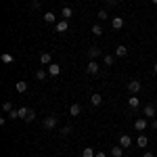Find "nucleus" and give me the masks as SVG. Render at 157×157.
Wrapping results in <instances>:
<instances>
[{
  "mask_svg": "<svg viewBox=\"0 0 157 157\" xmlns=\"http://www.w3.org/2000/svg\"><path fill=\"white\" fill-rule=\"evenodd\" d=\"M0 61H2V63H13V55L11 52H4V55L0 57Z\"/></svg>",
  "mask_w": 157,
  "mask_h": 157,
  "instance_id": "5701e85b",
  "label": "nucleus"
},
{
  "mask_svg": "<svg viewBox=\"0 0 157 157\" xmlns=\"http://www.w3.org/2000/svg\"><path fill=\"white\" fill-rule=\"evenodd\" d=\"M17 117H19V113H17V111H15V109H13L11 113H9V120H17Z\"/></svg>",
  "mask_w": 157,
  "mask_h": 157,
  "instance_id": "c756f323",
  "label": "nucleus"
},
{
  "mask_svg": "<svg viewBox=\"0 0 157 157\" xmlns=\"http://www.w3.org/2000/svg\"><path fill=\"white\" fill-rule=\"evenodd\" d=\"M143 157H153V153H151V151H147V153H145Z\"/></svg>",
  "mask_w": 157,
  "mask_h": 157,
  "instance_id": "f704fd0d",
  "label": "nucleus"
},
{
  "mask_svg": "<svg viewBox=\"0 0 157 157\" xmlns=\"http://www.w3.org/2000/svg\"><path fill=\"white\" fill-rule=\"evenodd\" d=\"M36 80H46V71H44V69H38L36 71Z\"/></svg>",
  "mask_w": 157,
  "mask_h": 157,
  "instance_id": "393cba45",
  "label": "nucleus"
},
{
  "mask_svg": "<svg viewBox=\"0 0 157 157\" xmlns=\"http://www.w3.org/2000/svg\"><path fill=\"white\" fill-rule=\"evenodd\" d=\"M15 88H17V92H25V90H27V82H23V80H21V82H17V86H15Z\"/></svg>",
  "mask_w": 157,
  "mask_h": 157,
  "instance_id": "4be33fe9",
  "label": "nucleus"
},
{
  "mask_svg": "<svg viewBox=\"0 0 157 157\" xmlns=\"http://www.w3.org/2000/svg\"><path fill=\"white\" fill-rule=\"evenodd\" d=\"M111 155L113 157H121L124 155V147H111Z\"/></svg>",
  "mask_w": 157,
  "mask_h": 157,
  "instance_id": "aec40b11",
  "label": "nucleus"
},
{
  "mask_svg": "<svg viewBox=\"0 0 157 157\" xmlns=\"http://www.w3.org/2000/svg\"><path fill=\"white\" fill-rule=\"evenodd\" d=\"M134 130L145 132V130H147V120H143V117H140V120H136V121H134Z\"/></svg>",
  "mask_w": 157,
  "mask_h": 157,
  "instance_id": "6e6552de",
  "label": "nucleus"
},
{
  "mask_svg": "<svg viewBox=\"0 0 157 157\" xmlns=\"http://www.w3.org/2000/svg\"><path fill=\"white\" fill-rule=\"evenodd\" d=\"M67 29H69L67 19H61V21H57V23H55V32H57V34H65Z\"/></svg>",
  "mask_w": 157,
  "mask_h": 157,
  "instance_id": "f03ea898",
  "label": "nucleus"
},
{
  "mask_svg": "<svg viewBox=\"0 0 157 157\" xmlns=\"http://www.w3.org/2000/svg\"><path fill=\"white\" fill-rule=\"evenodd\" d=\"M34 120H36V113H34V111H29V115H27V120H25V121H34Z\"/></svg>",
  "mask_w": 157,
  "mask_h": 157,
  "instance_id": "7c9ffc66",
  "label": "nucleus"
},
{
  "mask_svg": "<svg viewBox=\"0 0 157 157\" xmlns=\"http://www.w3.org/2000/svg\"><path fill=\"white\" fill-rule=\"evenodd\" d=\"M61 15H63V19H69L73 15V9L71 6H63V11H61Z\"/></svg>",
  "mask_w": 157,
  "mask_h": 157,
  "instance_id": "dca6fc26",
  "label": "nucleus"
},
{
  "mask_svg": "<svg viewBox=\"0 0 157 157\" xmlns=\"http://www.w3.org/2000/svg\"><path fill=\"white\" fill-rule=\"evenodd\" d=\"M2 109H4V111H6V113H11V111H13V105H11V103H9V101H6V103H4V105H2Z\"/></svg>",
  "mask_w": 157,
  "mask_h": 157,
  "instance_id": "c85d7f7f",
  "label": "nucleus"
},
{
  "mask_svg": "<svg viewBox=\"0 0 157 157\" xmlns=\"http://www.w3.org/2000/svg\"><path fill=\"white\" fill-rule=\"evenodd\" d=\"M111 25H113V29H121L124 27V19L121 17H113L111 19Z\"/></svg>",
  "mask_w": 157,
  "mask_h": 157,
  "instance_id": "9b49d317",
  "label": "nucleus"
},
{
  "mask_svg": "<svg viewBox=\"0 0 157 157\" xmlns=\"http://www.w3.org/2000/svg\"><path fill=\"white\" fill-rule=\"evenodd\" d=\"M21 157H27V155H21Z\"/></svg>",
  "mask_w": 157,
  "mask_h": 157,
  "instance_id": "58836bf2",
  "label": "nucleus"
},
{
  "mask_svg": "<svg viewBox=\"0 0 157 157\" xmlns=\"http://www.w3.org/2000/svg\"><path fill=\"white\" fill-rule=\"evenodd\" d=\"M44 21H46V23H57V15H55V13H44Z\"/></svg>",
  "mask_w": 157,
  "mask_h": 157,
  "instance_id": "ddd939ff",
  "label": "nucleus"
},
{
  "mask_svg": "<svg viewBox=\"0 0 157 157\" xmlns=\"http://www.w3.org/2000/svg\"><path fill=\"white\" fill-rule=\"evenodd\" d=\"M69 132H71V126H63V128H61V134H63V136H67Z\"/></svg>",
  "mask_w": 157,
  "mask_h": 157,
  "instance_id": "bb28decb",
  "label": "nucleus"
},
{
  "mask_svg": "<svg viewBox=\"0 0 157 157\" xmlns=\"http://www.w3.org/2000/svg\"><path fill=\"white\" fill-rule=\"evenodd\" d=\"M97 155V151L92 149V147H84V151H82V157H94Z\"/></svg>",
  "mask_w": 157,
  "mask_h": 157,
  "instance_id": "4468645a",
  "label": "nucleus"
},
{
  "mask_svg": "<svg viewBox=\"0 0 157 157\" xmlns=\"http://www.w3.org/2000/svg\"><path fill=\"white\" fill-rule=\"evenodd\" d=\"M50 61H52L50 52H42V55H40V63H42V65H50Z\"/></svg>",
  "mask_w": 157,
  "mask_h": 157,
  "instance_id": "f8f14e48",
  "label": "nucleus"
},
{
  "mask_svg": "<svg viewBox=\"0 0 157 157\" xmlns=\"http://www.w3.org/2000/svg\"><path fill=\"white\" fill-rule=\"evenodd\" d=\"M128 107L132 109V111H136V109L140 107V101H138V97H134V94H132V97H128Z\"/></svg>",
  "mask_w": 157,
  "mask_h": 157,
  "instance_id": "0eeeda50",
  "label": "nucleus"
},
{
  "mask_svg": "<svg viewBox=\"0 0 157 157\" xmlns=\"http://www.w3.org/2000/svg\"><path fill=\"white\" fill-rule=\"evenodd\" d=\"M32 6H34V9H38V6H40V0H32Z\"/></svg>",
  "mask_w": 157,
  "mask_h": 157,
  "instance_id": "473e14b6",
  "label": "nucleus"
},
{
  "mask_svg": "<svg viewBox=\"0 0 157 157\" xmlns=\"http://www.w3.org/2000/svg\"><path fill=\"white\" fill-rule=\"evenodd\" d=\"M42 128H44V130H55V128H57V117H55V115L44 117V121H42Z\"/></svg>",
  "mask_w": 157,
  "mask_h": 157,
  "instance_id": "f257e3e1",
  "label": "nucleus"
},
{
  "mask_svg": "<svg viewBox=\"0 0 157 157\" xmlns=\"http://www.w3.org/2000/svg\"><path fill=\"white\" fill-rule=\"evenodd\" d=\"M136 145H138V147H147V145H149V138H147L145 134H140V136L136 138Z\"/></svg>",
  "mask_w": 157,
  "mask_h": 157,
  "instance_id": "6ab92c4d",
  "label": "nucleus"
},
{
  "mask_svg": "<svg viewBox=\"0 0 157 157\" xmlns=\"http://www.w3.org/2000/svg\"><path fill=\"white\" fill-rule=\"evenodd\" d=\"M153 71H155V73H157V63H155V65H153Z\"/></svg>",
  "mask_w": 157,
  "mask_h": 157,
  "instance_id": "c9c22d12",
  "label": "nucleus"
},
{
  "mask_svg": "<svg viewBox=\"0 0 157 157\" xmlns=\"http://www.w3.org/2000/svg\"><path fill=\"white\" fill-rule=\"evenodd\" d=\"M94 157H107V155H105L103 151H97V155H94Z\"/></svg>",
  "mask_w": 157,
  "mask_h": 157,
  "instance_id": "72a5a7b5",
  "label": "nucleus"
},
{
  "mask_svg": "<svg viewBox=\"0 0 157 157\" xmlns=\"http://www.w3.org/2000/svg\"><path fill=\"white\" fill-rule=\"evenodd\" d=\"M59 73H61V65H59V63H50V65H48V75L57 78Z\"/></svg>",
  "mask_w": 157,
  "mask_h": 157,
  "instance_id": "423d86ee",
  "label": "nucleus"
},
{
  "mask_svg": "<svg viewBox=\"0 0 157 157\" xmlns=\"http://www.w3.org/2000/svg\"><path fill=\"white\" fill-rule=\"evenodd\" d=\"M88 57H90V59H98V57H101V48H98V46H90V48H88Z\"/></svg>",
  "mask_w": 157,
  "mask_h": 157,
  "instance_id": "1a4fd4ad",
  "label": "nucleus"
},
{
  "mask_svg": "<svg viewBox=\"0 0 157 157\" xmlns=\"http://www.w3.org/2000/svg\"><path fill=\"white\" fill-rule=\"evenodd\" d=\"M151 128H153V130H157V120H155V117L151 120Z\"/></svg>",
  "mask_w": 157,
  "mask_h": 157,
  "instance_id": "2f4dec72",
  "label": "nucleus"
},
{
  "mask_svg": "<svg viewBox=\"0 0 157 157\" xmlns=\"http://www.w3.org/2000/svg\"><path fill=\"white\" fill-rule=\"evenodd\" d=\"M128 92H130V94H138V92H140V82H138V80H130V82H128Z\"/></svg>",
  "mask_w": 157,
  "mask_h": 157,
  "instance_id": "20e7f679",
  "label": "nucleus"
},
{
  "mask_svg": "<svg viewBox=\"0 0 157 157\" xmlns=\"http://www.w3.org/2000/svg\"><path fill=\"white\" fill-rule=\"evenodd\" d=\"M29 111H32V109H27V107H21V109H17V113H19V117H21V120H27V115H29Z\"/></svg>",
  "mask_w": 157,
  "mask_h": 157,
  "instance_id": "a211bd4d",
  "label": "nucleus"
},
{
  "mask_svg": "<svg viewBox=\"0 0 157 157\" xmlns=\"http://www.w3.org/2000/svg\"><path fill=\"white\" fill-rule=\"evenodd\" d=\"M145 115L153 120V117H155V107H153V105H147V107H145Z\"/></svg>",
  "mask_w": 157,
  "mask_h": 157,
  "instance_id": "f3484780",
  "label": "nucleus"
},
{
  "mask_svg": "<svg viewBox=\"0 0 157 157\" xmlns=\"http://www.w3.org/2000/svg\"><path fill=\"white\" fill-rule=\"evenodd\" d=\"M103 63L111 67V65H113V57H111V55H105V57H103Z\"/></svg>",
  "mask_w": 157,
  "mask_h": 157,
  "instance_id": "a878e982",
  "label": "nucleus"
},
{
  "mask_svg": "<svg viewBox=\"0 0 157 157\" xmlns=\"http://www.w3.org/2000/svg\"><path fill=\"white\" fill-rule=\"evenodd\" d=\"M120 147L130 149V147H132V136H130V134H121L120 136Z\"/></svg>",
  "mask_w": 157,
  "mask_h": 157,
  "instance_id": "39448f33",
  "label": "nucleus"
},
{
  "mask_svg": "<svg viewBox=\"0 0 157 157\" xmlns=\"http://www.w3.org/2000/svg\"><path fill=\"white\" fill-rule=\"evenodd\" d=\"M90 32H92V34H94V36H101V34H103V27H101V25H92V29H90Z\"/></svg>",
  "mask_w": 157,
  "mask_h": 157,
  "instance_id": "b1692460",
  "label": "nucleus"
},
{
  "mask_svg": "<svg viewBox=\"0 0 157 157\" xmlns=\"http://www.w3.org/2000/svg\"><path fill=\"white\" fill-rule=\"evenodd\" d=\"M90 103H92V105H94V107H98V105H101V103H103V97H101V94H92V97H90Z\"/></svg>",
  "mask_w": 157,
  "mask_h": 157,
  "instance_id": "2eb2a0df",
  "label": "nucleus"
},
{
  "mask_svg": "<svg viewBox=\"0 0 157 157\" xmlns=\"http://www.w3.org/2000/svg\"><path fill=\"white\" fill-rule=\"evenodd\" d=\"M115 55H117V57H126V55H128V48H126V46H115Z\"/></svg>",
  "mask_w": 157,
  "mask_h": 157,
  "instance_id": "412c9836",
  "label": "nucleus"
},
{
  "mask_svg": "<svg viewBox=\"0 0 157 157\" xmlns=\"http://www.w3.org/2000/svg\"><path fill=\"white\" fill-rule=\"evenodd\" d=\"M107 17H109V13H107V11H98V19H101V21H105Z\"/></svg>",
  "mask_w": 157,
  "mask_h": 157,
  "instance_id": "cd10ccee",
  "label": "nucleus"
},
{
  "mask_svg": "<svg viewBox=\"0 0 157 157\" xmlns=\"http://www.w3.org/2000/svg\"><path fill=\"white\" fill-rule=\"evenodd\" d=\"M151 2H153V4H157V0H151Z\"/></svg>",
  "mask_w": 157,
  "mask_h": 157,
  "instance_id": "4c0bfd02",
  "label": "nucleus"
},
{
  "mask_svg": "<svg viewBox=\"0 0 157 157\" xmlns=\"http://www.w3.org/2000/svg\"><path fill=\"white\" fill-rule=\"evenodd\" d=\"M107 2H111V4H113V2H115V0H107Z\"/></svg>",
  "mask_w": 157,
  "mask_h": 157,
  "instance_id": "e433bc0d",
  "label": "nucleus"
},
{
  "mask_svg": "<svg viewBox=\"0 0 157 157\" xmlns=\"http://www.w3.org/2000/svg\"><path fill=\"white\" fill-rule=\"evenodd\" d=\"M98 69H101V67H98L97 59H90V63L86 65V71L90 73V75H97V73H98Z\"/></svg>",
  "mask_w": 157,
  "mask_h": 157,
  "instance_id": "7ed1b4c3",
  "label": "nucleus"
},
{
  "mask_svg": "<svg viewBox=\"0 0 157 157\" xmlns=\"http://www.w3.org/2000/svg\"><path fill=\"white\" fill-rule=\"evenodd\" d=\"M80 113H82V107H80L78 103H73L71 107H69V115H73V117H78Z\"/></svg>",
  "mask_w": 157,
  "mask_h": 157,
  "instance_id": "9d476101",
  "label": "nucleus"
}]
</instances>
